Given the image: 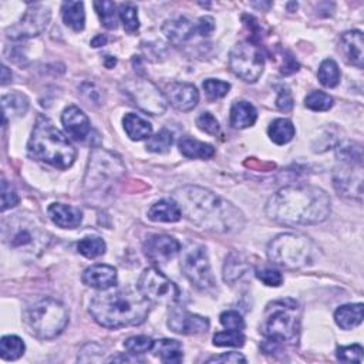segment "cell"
Wrapping results in <instances>:
<instances>
[{"mask_svg":"<svg viewBox=\"0 0 364 364\" xmlns=\"http://www.w3.org/2000/svg\"><path fill=\"white\" fill-rule=\"evenodd\" d=\"M138 290L148 302L157 304L174 306L181 297L178 286L155 268H148L141 274Z\"/></svg>","mask_w":364,"mask_h":364,"instance_id":"7c38bea8","label":"cell"},{"mask_svg":"<svg viewBox=\"0 0 364 364\" xmlns=\"http://www.w3.org/2000/svg\"><path fill=\"white\" fill-rule=\"evenodd\" d=\"M81 93L88 95V97H87V101H88L90 104H91V101H93V104H98V102H100V95H101V93H100V90H97V87H95L94 84H91V83L83 84Z\"/></svg>","mask_w":364,"mask_h":364,"instance_id":"f5cc1de1","label":"cell"},{"mask_svg":"<svg viewBox=\"0 0 364 364\" xmlns=\"http://www.w3.org/2000/svg\"><path fill=\"white\" fill-rule=\"evenodd\" d=\"M195 25H196V33L201 34L202 37L211 36V33L215 30V20L210 16L201 18Z\"/></svg>","mask_w":364,"mask_h":364,"instance_id":"816d5d0a","label":"cell"},{"mask_svg":"<svg viewBox=\"0 0 364 364\" xmlns=\"http://www.w3.org/2000/svg\"><path fill=\"white\" fill-rule=\"evenodd\" d=\"M180 151L191 160H210L215 155V148L211 144H205L191 137H184L178 142Z\"/></svg>","mask_w":364,"mask_h":364,"instance_id":"d4e9b609","label":"cell"},{"mask_svg":"<svg viewBox=\"0 0 364 364\" xmlns=\"http://www.w3.org/2000/svg\"><path fill=\"white\" fill-rule=\"evenodd\" d=\"M47 213L53 224L63 229H74L81 224L83 220V214L79 208L65 203H51Z\"/></svg>","mask_w":364,"mask_h":364,"instance_id":"7402d4cb","label":"cell"},{"mask_svg":"<svg viewBox=\"0 0 364 364\" xmlns=\"http://www.w3.org/2000/svg\"><path fill=\"white\" fill-rule=\"evenodd\" d=\"M51 19V12L41 4L32 5L22 19L6 30V34L12 40H25L41 34Z\"/></svg>","mask_w":364,"mask_h":364,"instance_id":"5bb4252c","label":"cell"},{"mask_svg":"<svg viewBox=\"0 0 364 364\" xmlns=\"http://www.w3.org/2000/svg\"><path fill=\"white\" fill-rule=\"evenodd\" d=\"M221 325L228 330H238L242 332L245 329L243 318L235 310H227L221 315Z\"/></svg>","mask_w":364,"mask_h":364,"instance_id":"f6af8a7d","label":"cell"},{"mask_svg":"<svg viewBox=\"0 0 364 364\" xmlns=\"http://www.w3.org/2000/svg\"><path fill=\"white\" fill-rule=\"evenodd\" d=\"M261 333L281 346L297 344L300 333V307L293 299H281L265 309Z\"/></svg>","mask_w":364,"mask_h":364,"instance_id":"5b68a950","label":"cell"},{"mask_svg":"<svg viewBox=\"0 0 364 364\" xmlns=\"http://www.w3.org/2000/svg\"><path fill=\"white\" fill-rule=\"evenodd\" d=\"M2 106L5 113V120L8 116L22 117L29 110V100L20 93H11L2 97Z\"/></svg>","mask_w":364,"mask_h":364,"instance_id":"4dcf8cb0","label":"cell"},{"mask_svg":"<svg viewBox=\"0 0 364 364\" xmlns=\"http://www.w3.org/2000/svg\"><path fill=\"white\" fill-rule=\"evenodd\" d=\"M276 106L279 110L288 113L293 109V97H292V93L288 87L285 86H281L279 87V95H278V100H276Z\"/></svg>","mask_w":364,"mask_h":364,"instance_id":"681fc988","label":"cell"},{"mask_svg":"<svg viewBox=\"0 0 364 364\" xmlns=\"http://www.w3.org/2000/svg\"><path fill=\"white\" fill-rule=\"evenodd\" d=\"M30 157L59 170L70 168L77 157L76 148L67 137L47 117L39 116L27 144Z\"/></svg>","mask_w":364,"mask_h":364,"instance_id":"277c9868","label":"cell"},{"mask_svg":"<svg viewBox=\"0 0 364 364\" xmlns=\"http://www.w3.org/2000/svg\"><path fill=\"white\" fill-rule=\"evenodd\" d=\"M182 217L178 203L174 199L155 202L148 211V218L154 222H178Z\"/></svg>","mask_w":364,"mask_h":364,"instance_id":"cb8c5ba5","label":"cell"},{"mask_svg":"<svg viewBox=\"0 0 364 364\" xmlns=\"http://www.w3.org/2000/svg\"><path fill=\"white\" fill-rule=\"evenodd\" d=\"M106 43H107V37L102 36V34H98V36H95V37L91 40V46H93V47H101V46H104Z\"/></svg>","mask_w":364,"mask_h":364,"instance_id":"db71d44e","label":"cell"},{"mask_svg":"<svg viewBox=\"0 0 364 364\" xmlns=\"http://www.w3.org/2000/svg\"><path fill=\"white\" fill-rule=\"evenodd\" d=\"M304 106L311 112H329L333 107V98L323 91H311L304 98Z\"/></svg>","mask_w":364,"mask_h":364,"instance_id":"f35d334b","label":"cell"},{"mask_svg":"<svg viewBox=\"0 0 364 364\" xmlns=\"http://www.w3.org/2000/svg\"><path fill=\"white\" fill-rule=\"evenodd\" d=\"M19 203V195L12 188V185L4 180L2 181V211H8L11 208L16 206Z\"/></svg>","mask_w":364,"mask_h":364,"instance_id":"c3c4849f","label":"cell"},{"mask_svg":"<svg viewBox=\"0 0 364 364\" xmlns=\"http://www.w3.org/2000/svg\"><path fill=\"white\" fill-rule=\"evenodd\" d=\"M94 8L104 27L109 30L117 29V12L113 2H109V0H97V2H94Z\"/></svg>","mask_w":364,"mask_h":364,"instance_id":"836d02e7","label":"cell"},{"mask_svg":"<svg viewBox=\"0 0 364 364\" xmlns=\"http://www.w3.org/2000/svg\"><path fill=\"white\" fill-rule=\"evenodd\" d=\"M126 174V166L119 155L94 148L90 154V161L86 171L84 187L90 192L104 191L110 188L114 182L121 180Z\"/></svg>","mask_w":364,"mask_h":364,"instance_id":"ba28073f","label":"cell"},{"mask_svg":"<svg viewBox=\"0 0 364 364\" xmlns=\"http://www.w3.org/2000/svg\"><path fill=\"white\" fill-rule=\"evenodd\" d=\"M363 347L360 344H350L337 347L336 356L344 363H361L363 361Z\"/></svg>","mask_w":364,"mask_h":364,"instance_id":"ee69618b","label":"cell"},{"mask_svg":"<svg viewBox=\"0 0 364 364\" xmlns=\"http://www.w3.org/2000/svg\"><path fill=\"white\" fill-rule=\"evenodd\" d=\"M206 363H231V364H238V363H246V358L241 353H224V354L214 356L211 358H208Z\"/></svg>","mask_w":364,"mask_h":364,"instance_id":"f907efd6","label":"cell"},{"mask_svg":"<svg viewBox=\"0 0 364 364\" xmlns=\"http://www.w3.org/2000/svg\"><path fill=\"white\" fill-rule=\"evenodd\" d=\"M363 46H364L363 33L360 30H351V32H346L342 36L339 50L349 65L357 69H363V62H364Z\"/></svg>","mask_w":364,"mask_h":364,"instance_id":"ffe728a7","label":"cell"},{"mask_svg":"<svg viewBox=\"0 0 364 364\" xmlns=\"http://www.w3.org/2000/svg\"><path fill=\"white\" fill-rule=\"evenodd\" d=\"M173 142H174V137H173V134H171L167 128H163L161 131H159L157 134L148 138L147 149L151 151V152L166 154V152L170 151Z\"/></svg>","mask_w":364,"mask_h":364,"instance_id":"74e56055","label":"cell"},{"mask_svg":"<svg viewBox=\"0 0 364 364\" xmlns=\"http://www.w3.org/2000/svg\"><path fill=\"white\" fill-rule=\"evenodd\" d=\"M363 168L361 164H349L347 167L337 170L335 174V188L337 192L347 198H356L361 201L363 195Z\"/></svg>","mask_w":364,"mask_h":364,"instance_id":"e0dca14e","label":"cell"},{"mask_svg":"<svg viewBox=\"0 0 364 364\" xmlns=\"http://www.w3.org/2000/svg\"><path fill=\"white\" fill-rule=\"evenodd\" d=\"M335 321L343 330H351L360 326L363 322V303L340 306L335 314Z\"/></svg>","mask_w":364,"mask_h":364,"instance_id":"4316f807","label":"cell"},{"mask_svg":"<svg viewBox=\"0 0 364 364\" xmlns=\"http://www.w3.org/2000/svg\"><path fill=\"white\" fill-rule=\"evenodd\" d=\"M123 126L127 135L133 141H142L145 138H149L152 134V126L134 113L126 114V117L123 119Z\"/></svg>","mask_w":364,"mask_h":364,"instance_id":"f1b7e54d","label":"cell"},{"mask_svg":"<svg viewBox=\"0 0 364 364\" xmlns=\"http://www.w3.org/2000/svg\"><path fill=\"white\" fill-rule=\"evenodd\" d=\"M154 354L160 357L161 361L168 364H178L184 358V349L182 344L177 340L171 339H163V340H154L152 346Z\"/></svg>","mask_w":364,"mask_h":364,"instance_id":"83f0119b","label":"cell"},{"mask_svg":"<svg viewBox=\"0 0 364 364\" xmlns=\"http://www.w3.org/2000/svg\"><path fill=\"white\" fill-rule=\"evenodd\" d=\"M62 123L66 133L76 141H84L91 131L88 117L76 106H70L63 112Z\"/></svg>","mask_w":364,"mask_h":364,"instance_id":"44dd1931","label":"cell"},{"mask_svg":"<svg viewBox=\"0 0 364 364\" xmlns=\"http://www.w3.org/2000/svg\"><path fill=\"white\" fill-rule=\"evenodd\" d=\"M214 344L218 347H242L245 336L238 330H225L214 336Z\"/></svg>","mask_w":364,"mask_h":364,"instance_id":"60d3db41","label":"cell"},{"mask_svg":"<svg viewBox=\"0 0 364 364\" xmlns=\"http://www.w3.org/2000/svg\"><path fill=\"white\" fill-rule=\"evenodd\" d=\"M256 276L262 283H265L267 286H271V288H278V286H281L283 283L282 274L279 271H276V269H272V268L259 269L256 272Z\"/></svg>","mask_w":364,"mask_h":364,"instance_id":"bcb514c9","label":"cell"},{"mask_svg":"<svg viewBox=\"0 0 364 364\" xmlns=\"http://www.w3.org/2000/svg\"><path fill=\"white\" fill-rule=\"evenodd\" d=\"M268 134L275 144L285 145L293 140L296 130H295V126L292 124V121H289L286 119H278V120L272 121V124L269 126Z\"/></svg>","mask_w":364,"mask_h":364,"instance_id":"1f68e13d","label":"cell"},{"mask_svg":"<svg viewBox=\"0 0 364 364\" xmlns=\"http://www.w3.org/2000/svg\"><path fill=\"white\" fill-rule=\"evenodd\" d=\"M166 98L178 112H191L199 101V93L195 86L189 83L174 81L166 88Z\"/></svg>","mask_w":364,"mask_h":364,"instance_id":"ac0fdd59","label":"cell"},{"mask_svg":"<svg viewBox=\"0 0 364 364\" xmlns=\"http://www.w3.org/2000/svg\"><path fill=\"white\" fill-rule=\"evenodd\" d=\"M181 252V243L170 235H151L144 242V253L152 264L170 262Z\"/></svg>","mask_w":364,"mask_h":364,"instance_id":"2e32d148","label":"cell"},{"mask_svg":"<svg viewBox=\"0 0 364 364\" xmlns=\"http://www.w3.org/2000/svg\"><path fill=\"white\" fill-rule=\"evenodd\" d=\"M26 350L25 342L19 336H5L0 340V356L4 360L13 361L23 356Z\"/></svg>","mask_w":364,"mask_h":364,"instance_id":"d6a6232c","label":"cell"},{"mask_svg":"<svg viewBox=\"0 0 364 364\" xmlns=\"http://www.w3.org/2000/svg\"><path fill=\"white\" fill-rule=\"evenodd\" d=\"M2 234L5 242L18 250H29L33 253L40 252L48 242V234L41 228V225L34 218L22 214L13 215L5 221Z\"/></svg>","mask_w":364,"mask_h":364,"instance_id":"9c48e42d","label":"cell"},{"mask_svg":"<svg viewBox=\"0 0 364 364\" xmlns=\"http://www.w3.org/2000/svg\"><path fill=\"white\" fill-rule=\"evenodd\" d=\"M318 256V246L309 238L297 234H281L268 245L269 261L290 271L311 267Z\"/></svg>","mask_w":364,"mask_h":364,"instance_id":"8992f818","label":"cell"},{"mask_svg":"<svg viewBox=\"0 0 364 364\" xmlns=\"http://www.w3.org/2000/svg\"><path fill=\"white\" fill-rule=\"evenodd\" d=\"M248 269V265L241 261L238 255H231L227 259V264H225V269H224V279L225 282L234 283L236 282Z\"/></svg>","mask_w":364,"mask_h":364,"instance_id":"ab89813d","label":"cell"},{"mask_svg":"<svg viewBox=\"0 0 364 364\" xmlns=\"http://www.w3.org/2000/svg\"><path fill=\"white\" fill-rule=\"evenodd\" d=\"M173 199L182 215L201 229L217 234H235L245 225L243 214L229 201L201 187H182L174 191Z\"/></svg>","mask_w":364,"mask_h":364,"instance_id":"6da1fadb","label":"cell"},{"mask_svg":"<svg viewBox=\"0 0 364 364\" xmlns=\"http://www.w3.org/2000/svg\"><path fill=\"white\" fill-rule=\"evenodd\" d=\"M181 269L187 279L198 289L215 288V278L211 269L206 249L201 245H189L182 250Z\"/></svg>","mask_w":364,"mask_h":364,"instance_id":"8fae6325","label":"cell"},{"mask_svg":"<svg viewBox=\"0 0 364 364\" xmlns=\"http://www.w3.org/2000/svg\"><path fill=\"white\" fill-rule=\"evenodd\" d=\"M332 202L329 195L311 185L285 187L267 203V215L282 225H316L328 220Z\"/></svg>","mask_w":364,"mask_h":364,"instance_id":"7a4b0ae2","label":"cell"},{"mask_svg":"<svg viewBox=\"0 0 364 364\" xmlns=\"http://www.w3.org/2000/svg\"><path fill=\"white\" fill-rule=\"evenodd\" d=\"M203 90H205L206 95L211 100H218V98L225 97L229 93L231 84L227 81L215 80V79H208L203 81Z\"/></svg>","mask_w":364,"mask_h":364,"instance_id":"7bdbcfd3","label":"cell"},{"mask_svg":"<svg viewBox=\"0 0 364 364\" xmlns=\"http://www.w3.org/2000/svg\"><path fill=\"white\" fill-rule=\"evenodd\" d=\"M30 335L40 340L56 339L69 325V310L55 299H43L30 306L23 315Z\"/></svg>","mask_w":364,"mask_h":364,"instance_id":"52a82bcc","label":"cell"},{"mask_svg":"<svg viewBox=\"0 0 364 364\" xmlns=\"http://www.w3.org/2000/svg\"><path fill=\"white\" fill-rule=\"evenodd\" d=\"M229 69L243 81L255 83L265 69L262 50L250 41L235 44L229 55Z\"/></svg>","mask_w":364,"mask_h":364,"instance_id":"30bf717a","label":"cell"},{"mask_svg":"<svg viewBox=\"0 0 364 364\" xmlns=\"http://www.w3.org/2000/svg\"><path fill=\"white\" fill-rule=\"evenodd\" d=\"M83 283L97 290H107L117 285V271L110 265H93L83 274Z\"/></svg>","mask_w":364,"mask_h":364,"instance_id":"d6986e66","label":"cell"},{"mask_svg":"<svg viewBox=\"0 0 364 364\" xmlns=\"http://www.w3.org/2000/svg\"><path fill=\"white\" fill-rule=\"evenodd\" d=\"M168 328L174 333L184 336L202 335L210 329V321L203 316L194 315L182 307H173L168 315Z\"/></svg>","mask_w":364,"mask_h":364,"instance_id":"9a60e30c","label":"cell"},{"mask_svg":"<svg viewBox=\"0 0 364 364\" xmlns=\"http://www.w3.org/2000/svg\"><path fill=\"white\" fill-rule=\"evenodd\" d=\"M152 346H154V340L148 336H133L124 342L126 350L128 351V354H133V356L144 354V353L152 350Z\"/></svg>","mask_w":364,"mask_h":364,"instance_id":"b9f144b4","label":"cell"},{"mask_svg":"<svg viewBox=\"0 0 364 364\" xmlns=\"http://www.w3.org/2000/svg\"><path fill=\"white\" fill-rule=\"evenodd\" d=\"M77 249L83 256H86L88 259H95L106 253L107 246H106V242L98 236H87L79 242Z\"/></svg>","mask_w":364,"mask_h":364,"instance_id":"d590c367","label":"cell"},{"mask_svg":"<svg viewBox=\"0 0 364 364\" xmlns=\"http://www.w3.org/2000/svg\"><path fill=\"white\" fill-rule=\"evenodd\" d=\"M119 16L120 20L124 25V29L128 33H137L140 29V20H138V9L134 4H121L119 8Z\"/></svg>","mask_w":364,"mask_h":364,"instance_id":"8d00e7d4","label":"cell"},{"mask_svg":"<svg viewBox=\"0 0 364 364\" xmlns=\"http://www.w3.org/2000/svg\"><path fill=\"white\" fill-rule=\"evenodd\" d=\"M62 16L66 26L74 32H81L86 25V12L83 2H65L62 6Z\"/></svg>","mask_w":364,"mask_h":364,"instance_id":"f546056e","label":"cell"},{"mask_svg":"<svg viewBox=\"0 0 364 364\" xmlns=\"http://www.w3.org/2000/svg\"><path fill=\"white\" fill-rule=\"evenodd\" d=\"M196 126L201 131H203L206 134L217 135L220 133V123L211 113H202L196 119Z\"/></svg>","mask_w":364,"mask_h":364,"instance_id":"7dc6e473","label":"cell"},{"mask_svg":"<svg viewBox=\"0 0 364 364\" xmlns=\"http://www.w3.org/2000/svg\"><path fill=\"white\" fill-rule=\"evenodd\" d=\"M319 80L321 83L328 87V88H333L339 84L340 81V69L339 65L332 60V59H326L322 62L321 67H319Z\"/></svg>","mask_w":364,"mask_h":364,"instance_id":"e575fe53","label":"cell"},{"mask_svg":"<svg viewBox=\"0 0 364 364\" xmlns=\"http://www.w3.org/2000/svg\"><path fill=\"white\" fill-rule=\"evenodd\" d=\"M163 33L174 46H182L196 33V25L187 18H175L164 23Z\"/></svg>","mask_w":364,"mask_h":364,"instance_id":"603a6c76","label":"cell"},{"mask_svg":"<svg viewBox=\"0 0 364 364\" xmlns=\"http://www.w3.org/2000/svg\"><path fill=\"white\" fill-rule=\"evenodd\" d=\"M90 315L102 328L123 329L141 325L149 314V302L130 288L100 290L90 302Z\"/></svg>","mask_w":364,"mask_h":364,"instance_id":"3957f363","label":"cell"},{"mask_svg":"<svg viewBox=\"0 0 364 364\" xmlns=\"http://www.w3.org/2000/svg\"><path fill=\"white\" fill-rule=\"evenodd\" d=\"M12 80V73H9V69L6 66L2 67V86H6Z\"/></svg>","mask_w":364,"mask_h":364,"instance_id":"11a10c76","label":"cell"},{"mask_svg":"<svg viewBox=\"0 0 364 364\" xmlns=\"http://www.w3.org/2000/svg\"><path fill=\"white\" fill-rule=\"evenodd\" d=\"M256 109L248 101H235L231 107V126L238 130L252 127L256 123Z\"/></svg>","mask_w":364,"mask_h":364,"instance_id":"484cf974","label":"cell"},{"mask_svg":"<svg viewBox=\"0 0 364 364\" xmlns=\"http://www.w3.org/2000/svg\"><path fill=\"white\" fill-rule=\"evenodd\" d=\"M126 94L135 106L149 116H163L167 112V98L151 81L144 79L130 80L124 84Z\"/></svg>","mask_w":364,"mask_h":364,"instance_id":"4fadbf2b","label":"cell"}]
</instances>
